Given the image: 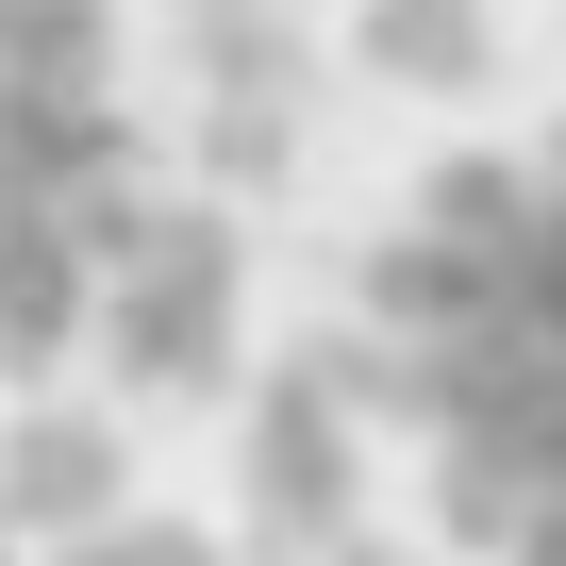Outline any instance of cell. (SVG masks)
Returning a JSON list of instances; mask_svg holds the SVG:
<instances>
[{
	"instance_id": "6da1fadb",
	"label": "cell",
	"mask_w": 566,
	"mask_h": 566,
	"mask_svg": "<svg viewBox=\"0 0 566 566\" xmlns=\"http://www.w3.org/2000/svg\"><path fill=\"white\" fill-rule=\"evenodd\" d=\"M350 384L467 566H566V117L467 134L384 200Z\"/></svg>"
},
{
	"instance_id": "7a4b0ae2",
	"label": "cell",
	"mask_w": 566,
	"mask_h": 566,
	"mask_svg": "<svg viewBox=\"0 0 566 566\" xmlns=\"http://www.w3.org/2000/svg\"><path fill=\"white\" fill-rule=\"evenodd\" d=\"M167 266H200V217H167L134 18L0 0V384L67 350H150Z\"/></svg>"
}]
</instances>
